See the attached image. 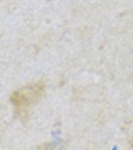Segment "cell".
<instances>
[{"label":"cell","instance_id":"1","mask_svg":"<svg viewBox=\"0 0 133 150\" xmlns=\"http://www.w3.org/2000/svg\"><path fill=\"white\" fill-rule=\"evenodd\" d=\"M45 94H46V82L45 80L29 82V84L12 91L9 96V103L14 108V116L22 123L28 121L31 109L45 97Z\"/></svg>","mask_w":133,"mask_h":150}]
</instances>
